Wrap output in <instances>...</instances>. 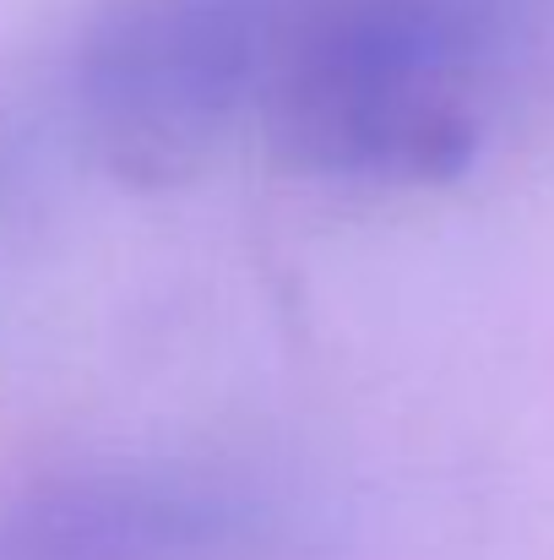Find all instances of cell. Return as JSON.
<instances>
[{
	"instance_id": "6da1fadb",
	"label": "cell",
	"mask_w": 554,
	"mask_h": 560,
	"mask_svg": "<svg viewBox=\"0 0 554 560\" xmlns=\"http://www.w3.org/2000/svg\"><path fill=\"white\" fill-rule=\"evenodd\" d=\"M479 66L473 0H321L278 22L267 137L305 175L451 180L479 148Z\"/></svg>"
},
{
	"instance_id": "7a4b0ae2",
	"label": "cell",
	"mask_w": 554,
	"mask_h": 560,
	"mask_svg": "<svg viewBox=\"0 0 554 560\" xmlns=\"http://www.w3.org/2000/svg\"><path fill=\"white\" fill-rule=\"evenodd\" d=\"M272 38V0H115L76 60V109L104 170L126 186L190 180L261 93Z\"/></svg>"
},
{
	"instance_id": "3957f363",
	"label": "cell",
	"mask_w": 554,
	"mask_h": 560,
	"mask_svg": "<svg viewBox=\"0 0 554 560\" xmlns=\"http://www.w3.org/2000/svg\"><path fill=\"white\" fill-rule=\"evenodd\" d=\"M223 490L169 474H60L0 490V560H217L239 539Z\"/></svg>"
}]
</instances>
